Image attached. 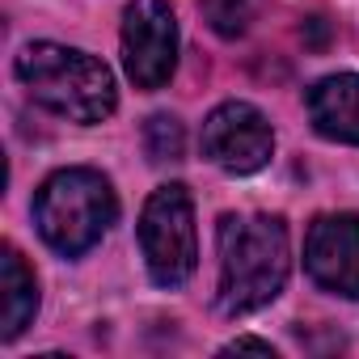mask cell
I'll return each mask as SVG.
<instances>
[{
	"mask_svg": "<svg viewBox=\"0 0 359 359\" xmlns=\"http://www.w3.org/2000/svg\"><path fill=\"white\" fill-rule=\"evenodd\" d=\"M216 241H220L216 304L224 317H245L283 292L292 271V250H287V224L279 216H224Z\"/></svg>",
	"mask_w": 359,
	"mask_h": 359,
	"instance_id": "obj_1",
	"label": "cell"
},
{
	"mask_svg": "<svg viewBox=\"0 0 359 359\" xmlns=\"http://www.w3.org/2000/svg\"><path fill=\"white\" fill-rule=\"evenodd\" d=\"M18 81L30 89L39 106L72 123H102L114 114V72L89 51L60 43H30L18 55Z\"/></svg>",
	"mask_w": 359,
	"mask_h": 359,
	"instance_id": "obj_2",
	"label": "cell"
},
{
	"mask_svg": "<svg viewBox=\"0 0 359 359\" xmlns=\"http://www.w3.org/2000/svg\"><path fill=\"white\" fill-rule=\"evenodd\" d=\"M114 220H118V199L97 169H60L43 182L34 199L39 233L64 258L93 250Z\"/></svg>",
	"mask_w": 359,
	"mask_h": 359,
	"instance_id": "obj_3",
	"label": "cell"
},
{
	"mask_svg": "<svg viewBox=\"0 0 359 359\" xmlns=\"http://www.w3.org/2000/svg\"><path fill=\"white\" fill-rule=\"evenodd\" d=\"M140 250L148 262L152 283L182 287L195 275L199 241H195V203L187 187H156L140 212Z\"/></svg>",
	"mask_w": 359,
	"mask_h": 359,
	"instance_id": "obj_4",
	"label": "cell"
},
{
	"mask_svg": "<svg viewBox=\"0 0 359 359\" xmlns=\"http://www.w3.org/2000/svg\"><path fill=\"white\" fill-rule=\"evenodd\" d=\"M123 64L135 89H161L177 68V18L169 0H135L123 13Z\"/></svg>",
	"mask_w": 359,
	"mask_h": 359,
	"instance_id": "obj_5",
	"label": "cell"
},
{
	"mask_svg": "<svg viewBox=\"0 0 359 359\" xmlns=\"http://www.w3.org/2000/svg\"><path fill=\"white\" fill-rule=\"evenodd\" d=\"M203 152L224 173H258L275 152V135H271L266 114L250 102L216 106L203 123Z\"/></svg>",
	"mask_w": 359,
	"mask_h": 359,
	"instance_id": "obj_6",
	"label": "cell"
},
{
	"mask_svg": "<svg viewBox=\"0 0 359 359\" xmlns=\"http://www.w3.org/2000/svg\"><path fill=\"white\" fill-rule=\"evenodd\" d=\"M304 271L317 287L359 300V216H317L304 237Z\"/></svg>",
	"mask_w": 359,
	"mask_h": 359,
	"instance_id": "obj_7",
	"label": "cell"
},
{
	"mask_svg": "<svg viewBox=\"0 0 359 359\" xmlns=\"http://www.w3.org/2000/svg\"><path fill=\"white\" fill-rule=\"evenodd\" d=\"M309 118L317 135L338 144H359V76L338 72L309 89Z\"/></svg>",
	"mask_w": 359,
	"mask_h": 359,
	"instance_id": "obj_8",
	"label": "cell"
},
{
	"mask_svg": "<svg viewBox=\"0 0 359 359\" xmlns=\"http://www.w3.org/2000/svg\"><path fill=\"white\" fill-rule=\"evenodd\" d=\"M39 313V283L34 271L26 266V258L5 245V258H0V338L13 342Z\"/></svg>",
	"mask_w": 359,
	"mask_h": 359,
	"instance_id": "obj_9",
	"label": "cell"
},
{
	"mask_svg": "<svg viewBox=\"0 0 359 359\" xmlns=\"http://www.w3.org/2000/svg\"><path fill=\"white\" fill-rule=\"evenodd\" d=\"M258 13V0H203V18L220 39H241Z\"/></svg>",
	"mask_w": 359,
	"mask_h": 359,
	"instance_id": "obj_10",
	"label": "cell"
},
{
	"mask_svg": "<svg viewBox=\"0 0 359 359\" xmlns=\"http://www.w3.org/2000/svg\"><path fill=\"white\" fill-rule=\"evenodd\" d=\"M182 144H187V135H182V123H177L173 114H152L148 118L144 148H148L152 161H177L182 156Z\"/></svg>",
	"mask_w": 359,
	"mask_h": 359,
	"instance_id": "obj_11",
	"label": "cell"
},
{
	"mask_svg": "<svg viewBox=\"0 0 359 359\" xmlns=\"http://www.w3.org/2000/svg\"><path fill=\"white\" fill-rule=\"evenodd\" d=\"M224 351H258V355H271V359H275V346H271V342H258V338H237V342H229Z\"/></svg>",
	"mask_w": 359,
	"mask_h": 359,
	"instance_id": "obj_12",
	"label": "cell"
}]
</instances>
